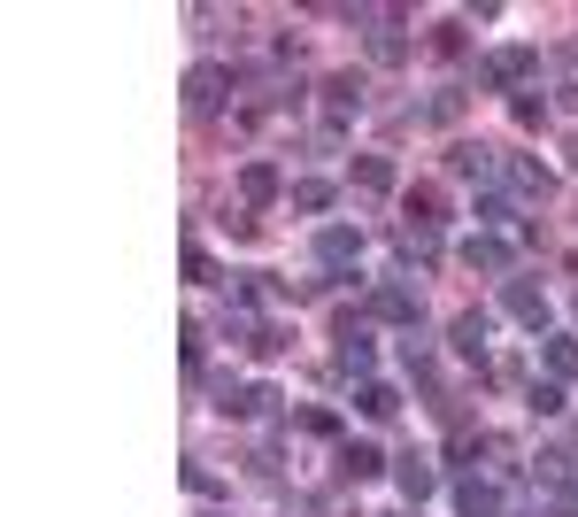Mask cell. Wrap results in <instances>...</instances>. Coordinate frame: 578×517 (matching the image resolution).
<instances>
[{"label": "cell", "mask_w": 578, "mask_h": 517, "mask_svg": "<svg viewBox=\"0 0 578 517\" xmlns=\"http://www.w3.org/2000/svg\"><path fill=\"white\" fill-rule=\"evenodd\" d=\"M540 78V54L533 47H494L486 62H478V85H501V93H517V85H533Z\"/></svg>", "instance_id": "obj_1"}, {"label": "cell", "mask_w": 578, "mask_h": 517, "mask_svg": "<svg viewBox=\"0 0 578 517\" xmlns=\"http://www.w3.org/2000/svg\"><path fill=\"white\" fill-rule=\"evenodd\" d=\"M316 263H324V271H355V263H363V232H355V224H324V232H316Z\"/></svg>", "instance_id": "obj_2"}, {"label": "cell", "mask_w": 578, "mask_h": 517, "mask_svg": "<svg viewBox=\"0 0 578 517\" xmlns=\"http://www.w3.org/2000/svg\"><path fill=\"white\" fill-rule=\"evenodd\" d=\"M501 310H509L525 333H548V294H540L533 278H509V286H501Z\"/></svg>", "instance_id": "obj_3"}, {"label": "cell", "mask_w": 578, "mask_h": 517, "mask_svg": "<svg viewBox=\"0 0 578 517\" xmlns=\"http://www.w3.org/2000/svg\"><path fill=\"white\" fill-rule=\"evenodd\" d=\"M224 93H232V70H224V62H193V70H185V101H193V109H216Z\"/></svg>", "instance_id": "obj_4"}, {"label": "cell", "mask_w": 578, "mask_h": 517, "mask_svg": "<svg viewBox=\"0 0 578 517\" xmlns=\"http://www.w3.org/2000/svg\"><path fill=\"white\" fill-rule=\"evenodd\" d=\"M447 171L470 178V185H494V178H501V155H494V148H478V140H463V148L447 155Z\"/></svg>", "instance_id": "obj_5"}, {"label": "cell", "mask_w": 578, "mask_h": 517, "mask_svg": "<svg viewBox=\"0 0 578 517\" xmlns=\"http://www.w3.org/2000/svg\"><path fill=\"white\" fill-rule=\"evenodd\" d=\"M371 310H378L386 325H409V333L425 325V302H417L409 286H378V294H371Z\"/></svg>", "instance_id": "obj_6"}, {"label": "cell", "mask_w": 578, "mask_h": 517, "mask_svg": "<svg viewBox=\"0 0 578 517\" xmlns=\"http://www.w3.org/2000/svg\"><path fill=\"white\" fill-rule=\"evenodd\" d=\"M455 510H463V517H501V487H494V479H478V472H470V479H463V487H455Z\"/></svg>", "instance_id": "obj_7"}, {"label": "cell", "mask_w": 578, "mask_h": 517, "mask_svg": "<svg viewBox=\"0 0 578 517\" xmlns=\"http://www.w3.org/2000/svg\"><path fill=\"white\" fill-rule=\"evenodd\" d=\"M501 178H509L525 201H548V193H556V178L540 171V163H525V155H501Z\"/></svg>", "instance_id": "obj_8"}, {"label": "cell", "mask_w": 578, "mask_h": 517, "mask_svg": "<svg viewBox=\"0 0 578 517\" xmlns=\"http://www.w3.org/2000/svg\"><path fill=\"white\" fill-rule=\"evenodd\" d=\"M271 402H278L271 386H224L216 409H224V417H271Z\"/></svg>", "instance_id": "obj_9"}, {"label": "cell", "mask_w": 578, "mask_h": 517, "mask_svg": "<svg viewBox=\"0 0 578 517\" xmlns=\"http://www.w3.org/2000/svg\"><path fill=\"white\" fill-rule=\"evenodd\" d=\"M355 409H363V417H371V425H386V417H394V409H402V394H394V386H386V378H363V386H355Z\"/></svg>", "instance_id": "obj_10"}, {"label": "cell", "mask_w": 578, "mask_h": 517, "mask_svg": "<svg viewBox=\"0 0 578 517\" xmlns=\"http://www.w3.org/2000/svg\"><path fill=\"white\" fill-rule=\"evenodd\" d=\"M394 487H402L409 503H425V495H433V487H439V472H433V464H425V456H402V464H394Z\"/></svg>", "instance_id": "obj_11"}, {"label": "cell", "mask_w": 578, "mask_h": 517, "mask_svg": "<svg viewBox=\"0 0 578 517\" xmlns=\"http://www.w3.org/2000/svg\"><path fill=\"white\" fill-rule=\"evenodd\" d=\"M324 109H332V124H339V116H355V109H363V78H347V70H339V78H324Z\"/></svg>", "instance_id": "obj_12"}, {"label": "cell", "mask_w": 578, "mask_h": 517, "mask_svg": "<svg viewBox=\"0 0 578 517\" xmlns=\"http://www.w3.org/2000/svg\"><path fill=\"white\" fill-rule=\"evenodd\" d=\"M463 263H470V271H509V247H501L494 232H470V240H463Z\"/></svg>", "instance_id": "obj_13"}, {"label": "cell", "mask_w": 578, "mask_h": 517, "mask_svg": "<svg viewBox=\"0 0 578 517\" xmlns=\"http://www.w3.org/2000/svg\"><path fill=\"white\" fill-rule=\"evenodd\" d=\"M371 363H378V347H371V333H339V371H355V378H371Z\"/></svg>", "instance_id": "obj_14"}, {"label": "cell", "mask_w": 578, "mask_h": 517, "mask_svg": "<svg viewBox=\"0 0 578 517\" xmlns=\"http://www.w3.org/2000/svg\"><path fill=\"white\" fill-rule=\"evenodd\" d=\"M455 355L486 363V317H478V310H470V317H455Z\"/></svg>", "instance_id": "obj_15"}, {"label": "cell", "mask_w": 578, "mask_h": 517, "mask_svg": "<svg viewBox=\"0 0 578 517\" xmlns=\"http://www.w3.org/2000/svg\"><path fill=\"white\" fill-rule=\"evenodd\" d=\"M240 193H247L255 209H263V201H278V171H271V163H247V171H240Z\"/></svg>", "instance_id": "obj_16"}, {"label": "cell", "mask_w": 578, "mask_h": 517, "mask_svg": "<svg viewBox=\"0 0 578 517\" xmlns=\"http://www.w3.org/2000/svg\"><path fill=\"white\" fill-rule=\"evenodd\" d=\"M548 378H578V333H556L548 341Z\"/></svg>", "instance_id": "obj_17"}, {"label": "cell", "mask_w": 578, "mask_h": 517, "mask_svg": "<svg viewBox=\"0 0 578 517\" xmlns=\"http://www.w3.org/2000/svg\"><path fill=\"white\" fill-rule=\"evenodd\" d=\"M402 255H409V263H433L439 232H433V224H402Z\"/></svg>", "instance_id": "obj_18"}, {"label": "cell", "mask_w": 578, "mask_h": 517, "mask_svg": "<svg viewBox=\"0 0 578 517\" xmlns=\"http://www.w3.org/2000/svg\"><path fill=\"white\" fill-rule=\"evenodd\" d=\"M339 472H347V479H378L386 456H378V448H339Z\"/></svg>", "instance_id": "obj_19"}, {"label": "cell", "mask_w": 578, "mask_h": 517, "mask_svg": "<svg viewBox=\"0 0 578 517\" xmlns=\"http://www.w3.org/2000/svg\"><path fill=\"white\" fill-rule=\"evenodd\" d=\"M355 185H363V193H386V185H394V163H386V155H363V163H355Z\"/></svg>", "instance_id": "obj_20"}, {"label": "cell", "mask_w": 578, "mask_h": 517, "mask_svg": "<svg viewBox=\"0 0 578 517\" xmlns=\"http://www.w3.org/2000/svg\"><path fill=\"white\" fill-rule=\"evenodd\" d=\"M293 209H332V185H324V178H301V185H293Z\"/></svg>", "instance_id": "obj_21"}, {"label": "cell", "mask_w": 578, "mask_h": 517, "mask_svg": "<svg viewBox=\"0 0 578 517\" xmlns=\"http://www.w3.org/2000/svg\"><path fill=\"white\" fill-rule=\"evenodd\" d=\"M533 409H540V417H564V378H540V386H533Z\"/></svg>", "instance_id": "obj_22"}, {"label": "cell", "mask_w": 578, "mask_h": 517, "mask_svg": "<svg viewBox=\"0 0 578 517\" xmlns=\"http://www.w3.org/2000/svg\"><path fill=\"white\" fill-rule=\"evenodd\" d=\"M409 224H439V193H433V185L409 193Z\"/></svg>", "instance_id": "obj_23"}, {"label": "cell", "mask_w": 578, "mask_h": 517, "mask_svg": "<svg viewBox=\"0 0 578 517\" xmlns=\"http://www.w3.org/2000/svg\"><path fill=\"white\" fill-rule=\"evenodd\" d=\"M478 224H517V209H509L501 193H486V201H478Z\"/></svg>", "instance_id": "obj_24"}, {"label": "cell", "mask_w": 578, "mask_h": 517, "mask_svg": "<svg viewBox=\"0 0 578 517\" xmlns=\"http://www.w3.org/2000/svg\"><path fill=\"white\" fill-rule=\"evenodd\" d=\"M509 109H517V124H525V132H533V124H540V116H548V101H533V93H517V101H509Z\"/></svg>", "instance_id": "obj_25"}, {"label": "cell", "mask_w": 578, "mask_h": 517, "mask_svg": "<svg viewBox=\"0 0 578 517\" xmlns=\"http://www.w3.org/2000/svg\"><path fill=\"white\" fill-rule=\"evenodd\" d=\"M185 278H193V286H209V278H216V263H209L201 247H185Z\"/></svg>", "instance_id": "obj_26"}, {"label": "cell", "mask_w": 578, "mask_h": 517, "mask_svg": "<svg viewBox=\"0 0 578 517\" xmlns=\"http://www.w3.org/2000/svg\"><path fill=\"white\" fill-rule=\"evenodd\" d=\"M433 54H463V23H439V31H433Z\"/></svg>", "instance_id": "obj_27"}, {"label": "cell", "mask_w": 578, "mask_h": 517, "mask_svg": "<svg viewBox=\"0 0 578 517\" xmlns=\"http://www.w3.org/2000/svg\"><path fill=\"white\" fill-rule=\"evenodd\" d=\"M564 155H571V171H578V140H571V148H564Z\"/></svg>", "instance_id": "obj_28"}, {"label": "cell", "mask_w": 578, "mask_h": 517, "mask_svg": "<svg viewBox=\"0 0 578 517\" xmlns=\"http://www.w3.org/2000/svg\"><path fill=\"white\" fill-rule=\"evenodd\" d=\"M571 54H578V47H571Z\"/></svg>", "instance_id": "obj_29"}]
</instances>
